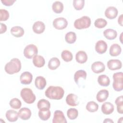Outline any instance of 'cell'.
<instances>
[{
  "label": "cell",
  "instance_id": "obj_40",
  "mask_svg": "<svg viewBox=\"0 0 123 123\" xmlns=\"http://www.w3.org/2000/svg\"><path fill=\"white\" fill-rule=\"evenodd\" d=\"M9 17V13L8 11L5 9L0 10V21H5L8 19Z\"/></svg>",
  "mask_w": 123,
  "mask_h": 123
},
{
  "label": "cell",
  "instance_id": "obj_33",
  "mask_svg": "<svg viewBox=\"0 0 123 123\" xmlns=\"http://www.w3.org/2000/svg\"><path fill=\"white\" fill-rule=\"evenodd\" d=\"M98 105L93 101L88 102L86 105V109L90 112H94L98 111Z\"/></svg>",
  "mask_w": 123,
  "mask_h": 123
},
{
  "label": "cell",
  "instance_id": "obj_3",
  "mask_svg": "<svg viewBox=\"0 0 123 123\" xmlns=\"http://www.w3.org/2000/svg\"><path fill=\"white\" fill-rule=\"evenodd\" d=\"M20 95L23 100L27 104L34 103L36 98L32 90L29 88H23L20 92Z\"/></svg>",
  "mask_w": 123,
  "mask_h": 123
},
{
  "label": "cell",
  "instance_id": "obj_27",
  "mask_svg": "<svg viewBox=\"0 0 123 123\" xmlns=\"http://www.w3.org/2000/svg\"><path fill=\"white\" fill-rule=\"evenodd\" d=\"M60 65V61L56 57H53L50 59L48 63V68L51 70H56Z\"/></svg>",
  "mask_w": 123,
  "mask_h": 123
},
{
  "label": "cell",
  "instance_id": "obj_19",
  "mask_svg": "<svg viewBox=\"0 0 123 123\" xmlns=\"http://www.w3.org/2000/svg\"><path fill=\"white\" fill-rule=\"evenodd\" d=\"M18 112L13 110H9L6 112V117L7 119L10 122H14L18 120Z\"/></svg>",
  "mask_w": 123,
  "mask_h": 123
},
{
  "label": "cell",
  "instance_id": "obj_44",
  "mask_svg": "<svg viewBox=\"0 0 123 123\" xmlns=\"http://www.w3.org/2000/svg\"><path fill=\"white\" fill-rule=\"evenodd\" d=\"M103 123H113V121L112 120H111V119L106 118L103 121Z\"/></svg>",
  "mask_w": 123,
  "mask_h": 123
},
{
  "label": "cell",
  "instance_id": "obj_26",
  "mask_svg": "<svg viewBox=\"0 0 123 123\" xmlns=\"http://www.w3.org/2000/svg\"><path fill=\"white\" fill-rule=\"evenodd\" d=\"M50 111L48 109H39L38 111V116L43 121L48 120L50 117Z\"/></svg>",
  "mask_w": 123,
  "mask_h": 123
},
{
  "label": "cell",
  "instance_id": "obj_23",
  "mask_svg": "<svg viewBox=\"0 0 123 123\" xmlns=\"http://www.w3.org/2000/svg\"><path fill=\"white\" fill-rule=\"evenodd\" d=\"M11 34L16 37H20L24 34V29L21 26H15L11 29Z\"/></svg>",
  "mask_w": 123,
  "mask_h": 123
},
{
  "label": "cell",
  "instance_id": "obj_18",
  "mask_svg": "<svg viewBox=\"0 0 123 123\" xmlns=\"http://www.w3.org/2000/svg\"><path fill=\"white\" fill-rule=\"evenodd\" d=\"M47 82L46 79L41 76H38L37 77L35 81V85L36 87L40 90L43 89L46 86Z\"/></svg>",
  "mask_w": 123,
  "mask_h": 123
},
{
  "label": "cell",
  "instance_id": "obj_43",
  "mask_svg": "<svg viewBox=\"0 0 123 123\" xmlns=\"http://www.w3.org/2000/svg\"><path fill=\"white\" fill-rule=\"evenodd\" d=\"M123 14H121L118 18V23L122 26H123Z\"/></svg>",
  "mask_w": 123,
  "mask_h": 123
},
{
  "label": "cell",
  "instance_id": "obj_10",
  "mask_svg": "<svg viewBox=\"0 0 123 123\" xmlns=\"http://www.w3.org/2000/svg\"><path fill=\"white\" fill-rule=\"evenodd\" d=\"M33 75L29 72H24L20 75V81L23 85H29L32 81Z\"/></svg>",
  "mask_w": 123,
  "mask_h": 123
},
{
  "label": "cell",
  "instance_id": "obj_38",
  "mask_svg": "<svg viewBox=\"0 0 123 123\" xmlns=\"http://www.w3.org/2000/svg\"><path fill=\"white\" fill-rule=\"evenodd\" d=\"M107 22L103 18H98L94 22V25L98 28H102L106 26Z\"/></svg>",
  "mask_w": 123,
  "mask_h": 123
},
{
  "label": "cell",
  "instance_id": "obj_4",
  "mask_svg": "<svg viewBox=\"0 0 123 123\" xmlns=\"http://www.w3.org/2000/svg\"><path fill=\"white\" fill-rule=\"evenodd\" d=\"M91 19L89 17L83 16L75 20L74 25L77 29H83L88 28L91 25Z\"/></svg>",
  "mask_w": 123,
  "mask_h": 123
},
{
  "label": "cell",
  "instance_id": "obj_1",
  "mask_svg": "<svg viewBox=\"0 0 123 123\" xmlns=\"http://www.w3.org/2000/svg\"><path fill=\"white\" fill-rule=\"evenodd\" d=\"M63 89L59 86H49L45 91V96L51 99L59 100L62 99L64 96Z\"/></svg>",
  "mask_w": 123,
  "mask_h": 123
},
{
  "label": "cell",
  "instance_id": "obj_20",
  "mask_svg": "<svg viewBox=\"0 0 123 123\" xmlns=\"http://www.w3.org/2000/svg\"><path fill=\"white\" fill-rule=\"evenodd\" d=\"M75 60L76 62L79 63H84L87 60V54L84 51H79L75 55Z\"/></svg>",
  "mask_w": 123,
  "mask_h": 123
},
{
  "label": "cell",
  "instance_id": "obj_14",
  "mask_svg": "<svg viewBox=\"0 0 123 123\" xmlns=\"http://www.w3.org/2000/svg\"><path fill=\"white\" fill-rule=\"evenodd\" d=\"M66 103L70 106H76L79 104L78 97L73 93L68 94L66 98Z\"/></svg>",
  "mask_w": 123,
  "mask_h": 123
},
{
  "label": "cell",
  "instance_id": "obj_37",
  "mask_svg": "<svg viewBox=\"0 0 123 123\" xmlns=\"http://www.w3.org/2000/svg\"><path fill=\"white\" fill-rule=\"evenodd\" d=\"M9 104L12 108L17 110L21 108L22 103L21 101L18 98H13L10 100Z\"/></svg>",
  "mask_w": 123,
  "mask_h": 123
},
{
  "label": "cell",
  "instance_id": "obj_6",
  "mask_svg": "<svg viewBox=\"0 0 123 123\" xmlns=\"http://www.w3.org/2000/svg\"><path fill=\"white\" fill-rule=\"evenodd\" d=\"M38 53L37 47L34 44H29L26 46L24 50V55L27 59H31L37 55Z\"/></svg>",
  "mask_w": 123,
  "mask_h": 123
},
{
  "label": "cell",
  "instance_id": "obj_31",
  "mask_svg": "<svg viewBox=\"0 0 123 123\" xmlns=\"http://www.w3.org/2000/svg\"><path fill=\"white\" fill-rule=\"evenodd\" d=\"M65 40L68 44H73L76 40V34L74 32H69L65 36Z\"/></svg>",
  "mask_w": 123,
  "mask_h": 123
},
{
  "label": "cell",
  "instance_id": "obj_36",
  "mask_svg": "<svg viewBox=\"0 0 123 123\" xmlns=\"http://www.w3.org/2000/svg\"><path fill=\"white\" fill-rule=\"evenodd\" d=\"M78 111L75 108H70L67 111V115L68 118L72 120L75 119L78 117Z\"/></svg>",
  "mask_w": 123,
  "mask_h": 123
},
{
  "label": "cell",
  "instance_id": "obj_45",
  "mask_svg": "<svg viewBox=\"0 0 123 123\" xmlns=\"http://www.w3.org/2000/svg\"><path fill=\"white\" fill-rule=\"evenodd\" d=\"M123 117H121L119 119V121H118V123H123Z\"/></svg>",
  "mask_w": 123,
  "mask_h": 123
},
{
  "label": "cell",
  "instance_id": "obj_30",
  "mask_svg": "<svg viewBox=\"0 0 123 123\" xmlns=\"http://www.w3.org/2000/svg\"><path fill=\"white\" fill-rule=\"evenodd\" d=\"M52 9L54 12L60 13L63 10V5L61 1H56L52 4Z\"/></svg>",
  "mask_w": 123,
  "mask_h": 123
},
{
  "label": "cell",
  "instance_id": "obj_29",
  "mask_svg": "<svg viewBox=\"0 0 123 123\" xmlns=\"http://www.w3.org/2000/svg\"><path fill=\"white\" fill-rule=\"evenodd\" d=\"M87 74L86 72L83 70H80L77 71L74 74V80L76 84H78V80L80 78H82L84 79H86V78Z\"/></svg>",
  "mask_w": 123,
  "mask_h": 123
},
{
  "label": "cell",
  "instance_id": "obj_24",
  "mask_svg": "<svg viewBox=\"0 0 123 123\" xmlns=\"http://www.w3.org/2000/svg\"><path fill=\"white\" fill-rule=\"evenodd\" d=\"M33 63L36 67L41 68L45 65V61L42 56L37 55L33 58Z\"/></svg>",
  "mask_w": 123,
  "mask_h": 123
},
{
  "label": "cell",
  "instance_id": "obj_12",
  "mask_svg": "<svg viewBox=\"0 0 123 123\" xmlns=\"http://www.w3.org/2000/svg\"><path fill=\"white\" fill-rule=\"evenodd\" d=\"M105 66L104 63L99 61L95 62L91 65V70L95 74H99L105 71Z\"/></svg>",
  "mask_w": 123,
  "mask_h": 123
},
{
  "label": "cell",
  "instance_id": "obj_21",
  "mask_svg": "<svg viewBox=\"0 0 123 123\" xmlns=\"http://www.w3.org/2000/svg\"><path fill=\"white\" fill-rule=\"evenodd\" d=\"M108 97L109 91L106 89H102L98 92L96 95V98L99 102H103L106 100Z\"/></svg>",
  "mask_w": 123,
  "mask_h": 123
},
{
  "label": "cell",
  "instance_id": "obj_2",
  "mask_svg": "<svg viewBox=\"0 0 123 123\" xmlns=\"http://www.w3.org/2000/svg\"><path fill=\"white\" fill-rule=\"evenodd\" d=\"M21 69V63L17 58L12 59L7 63L4 67L5 72L9 74H13L18 73Z\"/></svg>",
  "mask_w": 123,
  "mask_h": 123
},
{
  "label": "cell",
  "instance_id": "obj_41",
  "mask_svg": "<svg viewBox=\"0 0 123 123\" xmlns=\"http://www.w3.org/2000/svg\"><path fill=\"white\" fill-rule=\"evenodd\" d=\"M15 0H1V2L2 3V4L5 6H10L14 3V2H15Z\"/></svg>",
  "mask_w": 123,
  "mask_h": 123
},
{
  "label": "cell",
  "instance_id": "obj_42",
  "mask_svg": "<svg viewBox=\"0 0 123 123\" xmlns=\"http://www.w3.org/2000/svg\"><path fill=\"white\" fill-rule=\"evenodd\" d=\"M0 34L5 33L7 30V26L4 24L0 23Z\"/></svg>",
  "mask_w": 123,
  "mask_h": 123
},
{
  "label": "cell",
  "instance_id": "obj_13",
  "mask_svg": "<svg viewBox=\"0 0 123 123\" xmlns=\"http://www.w3.org/2000/svg\"><path fill=\"white\" fill-rule=\"evenodd\" d=\"M118 13V11L116 8L113 6H110L106 9L105 15L109 19H113L117 17Z\"/></svg>",
  "mask_w": 123,
  "mask_h": 123
},
{
  "label": "cell",
  "instance_id": "obj_17",
  "mask_svg": "<svg viewBox=\"0 0 123 123\" xmlns=\"http://www.w3.org/2000/svg\"><path fill=\"white\" fill-rule=\"evenodd\" d=\"M114 111V106L110 102H106L101 106V111L106 115H109Z\"/></svg>",
  "mask_w": 123,
  "mask_h": 123
},
{
  "label": "cell",
  "instance_id": "obj_39",
  "mask_svg": "<svg viewBox=\"0 0 123 123\" xmlns=\"http://www.w3.org/2000/svg\"><path fill=\"white\" fill-rule=\"evenodd\" d=\"M73 6L76 10H81L83 9L85 5L84 0H74Z\"/></svg>",
  "mask_w": 123,
  "mask_h": 123
},
{
  "label": "cell",
  "instance_id": "obj_7",
  "mask_svg": "<svg viewBox=\"0 0 123 123\" xmlns=\"http://www.w3.org/2000/svg\"><path fill=\"white\" fill-rule=\"evenodd\" d=\"M68 25L67 20L63 17H59L55 18L53 21V26L58 30L65 29Z\"/></svg>",
  "mask_w": 123,
  "mask_h": 123
},
{
  "label": "cell",
  "instance_id": "obj_28",
  "mask_svg": "<svg viewBox=\"0 0 123 123\" xmlns=\"http://www.w3.org/2000/svg\"><path fill=\"white\" fill-rule=\"evenodd\" d=\"M98 83L101 86H108L110 84L109 77L105 74H101L98 78Z\"/></svg>",
  "mask_w": 123,
  "mask_h": 123
},
{
  "label": "cell",
  "instance_id": "obj_25",
  "mask_svg": "<svg viewBox=\"0 0 123 123\" xmlns=\"http://www.w3.org/2000/svg\"><path fill=\"white\" fill-rule=\"evenodd\" d=\"M103 35L107 39L113 40L117 37V33L115 30L109 28L104 31Z\"/></svg>",
  "mask_w": 123,
  "mask_h": 123
},
{
  "label": "cell",
  "instance_id": "obj_11",
  "mask_svg": "<svg viewBox=\"0 0 123 123\" xmlns=\"http://www.w3.org/2000/svg\"><path fill=\"white\" fill-rule=\"evenodd\" d=\"M108 46L106 42L103 40L98 41L95 45V50L98 53L102 54L104 53L107 49Z\"/></svg>",
  "mask_w": 123,
  "mask_h": 123
},
{
  "label": "cell",
  "instance_id": "obj_15",
  "mask_svg": "<svg viewBox=\"0 0 123 123\" xmlns=\"http://www.w3.org/2000/svg\"><path fill=\"white\" fill-rule=\"evenodd\" d=\"M18 113L19 117L23 120H28L31 116V110L26 107L21 108Z\"/></svg>",
  "mask_w": 123,
  "mask_h": 123
},
{
  "label": "cell",
  "instance_id": "obj_16",
  "mask_svg": "<svg viewBox=\"0 0 123 123\" xmlns=\"http://www.w3.org/2000/svg\"><path fill=\"white\" fill-rule=\"evenodd\" d=\"M32 29L34 32L37 34H40L45 31V25L43 22L38 21L33 24Z\"/></svg>",
  "mask_w": 123,
  "mask_h": 123
},
{
  "label": "cell",
  "instance_id": "obj_32",
  "mask_svg": "<svg viewBox=\"0 0 123 123\" xmlns=\"http://www.w3.org/2000/svg\"><path fill=\"white\" fill-rule=\"evenodd\" d=\"M115 103L117 105V111L120 114L123 113V96H120L116 98Z\"/></svg>",
  "mask_w": 123,
  "mask_h": 123
},
{
  "label": "cell",
  "instance_id": "obj_34",
  "mask_svg": "<svg viewBox=\"0 0 123 123\" xmlns=\"http://www.w3.org/2000/svg\"><path fill=\"white\" fill-rule=\"evenodd\" d=\"M37 107L38 109H49L50 108V104L49 102L45 99H40L37 104Z\"/></svg>",
  "mask_w": 123,
  "mask_h": 123
},
{
  "label": "cell",
  "instance_id": "obj_35",
  "mask_svg": "<svg viewBox=\"0 0 123 123\" xmlns=\"http://www.w3.org/2000/svg\"><path fill=\"white\" fill-rule=\"evenodd\" d=\"M61 57L66 62H69L73 59V54L71 52L67 50H63L61 53Z\"/></svg>",
  "mask_w": 123,
  "mask_h": 123
},
{
  "label": "cell",
  "instance_id": "obj_22",
  "mask_svg": "<svg viewBox=\"0 0 123 123\" xmlns=\"http://www.w3.org/2000/svg\"><path fill=\"white\" fill-rule=\"evenodd\" d=\"M122 51L121 46L118 44H112L110 48V54L111 56L115 57L119 55Z\"/></svg>",
  "mask_w": 123,
  "mask_h": 123
},
{
  "label": "cell",
  "instance_id": "obj_9",
  "mask_svg": "<svg viewBox=\"0 0 123 123\" xmlns=\"http://www.w3.org/2000/svg\"><path fill=\"white\" fill-rule=\"evenodd\" d=\"M107 66L110 70H116L121 69L122 67V63L118 59H111L107 62Z\"/></svg>",
  "mask_w": 123,
  "mask_h": 123
},
{
  "label": "cell",
  "instance_id": "obj_5",
  "mask_svg": "<svg viewBox=\"0 0 123 123\" xmlns=\"http://www.w3.org/2000/svg\"><path fill=\"white\" fill-rule=\"evenodd\" d=\"M113 82L112 86L114 90L121 91L123 89V72H117L113 74Z\"/></svg>",
  "mask_w": 123,
  "mask_h": 123
},
{
  "label": "cell",
  "instance_id": "obj_8",
  "mask_svg": "<svg viewBox=\"0 0 123 123\" xmlns=\"http://www.w3.org/2000/svg\"><path fill=\"white\" fill-rule=\"evenodd\" d=\"M67 122L62 111L60 110H56L54 111L52 120L53 123H67Z\"/></svg>",
  "mask_w": 123,
  "mask_h": 123
}]
</instances>
